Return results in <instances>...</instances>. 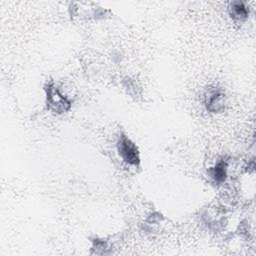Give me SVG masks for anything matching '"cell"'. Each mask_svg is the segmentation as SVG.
Returning <instances> with one entry per match:
<instances>
[{
  "instance_id": "obj_1",
  "label": "cell",
  "mask_w": 256,
  "mask_h": 256,
  "mask_svg": "<svg viewBox=\"0 0 256 256\" xmlns=\"http://www.w3.org/2000/svg\"><path fill=\"white\" fill-rule=\"evenodd\" d=\"M47 108L57 114L67 112L71 107L70 100L60 92L54 82L50 81L45 86Z\"/></svg>"
},
{
  "instance_id": "obj_2",
  "label": "cell",
  "mask_w": 256,
  "mask_h": 256,
  "mask_svg": "<svg viewBox=\"0 0 256 256\" xmlns=\"http://www.w3.org/2000/svg\"><path fill=\"white\" fill-rule=\"evenodd\" d=\"M117 151L121 159L132 166H138L140 163V156L138 149L134 142L126 135H121L117 142Z\"/></svg>"
},
{
  "instance_id": "obj_3",
  "label": "cell",
  "mask_w": 256,
  "mask_h": 256,
  "mask_svg": "<svg viewBox=\"0 0 256 256\" xmlns=\"http://www.w3.org/2000/svg\"><path fill=\"white\" fill-rule=\"evenodd\" d=\"M204 105L207 111L219 113L225 109L226 96L224 91L219 87H210L204 94Z\"/></svg>"
},
{
  "instance_id": "obj_4",
  "label": "cell",
  "mask_w": 256,
  "mask_h": 256,
  "mask_svg": "<svg viewBox=\"0 0 256 256\" xmlns=\"http://www.w3.org/2000/svg\"><path fill=\"white\" fill-rule=\"evenodd\" d=\"M228 163L226 160H219L213 167L208 170V176L212 179L214 183L221 184L227 178Z\"/></svg>"
},
{
  "instance_id": "obj_5",
  "label": "cell",
  "mask_w": 256,
  "mask_h": 256,
  "mask_svg": "<svg viewBox=\"0 0 256 256\" xmlns=\"http://www.w3.org/2000/svg\"><path fill=\"white\" fill-rule=\"evenodd\" d=\"M228 11L230 16L235 21H244L245 19H247L249 14V9L247 8L246 4L242 1H234L230 3Z\"/></svg>"
},
{
  "instance_id": "obj_6",
  "label": "cell",
  "mask_w": 256,
  "mask_h": 256,
  "mask_svg": "<svg viewBox=\"0 0 256 256\" xmlns=\"http://www.w3.org/2000/svg\"><path fill=\"white\" fill-rule=\"evenodd\" d=\"M110 248L109 244L105 241V240H100V239H96L94 241V245H93V249L95 250L96 254H106L107 250Z\"/></svg>"
}]
</instances>
